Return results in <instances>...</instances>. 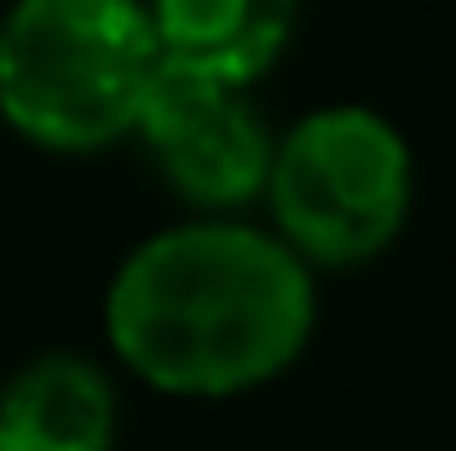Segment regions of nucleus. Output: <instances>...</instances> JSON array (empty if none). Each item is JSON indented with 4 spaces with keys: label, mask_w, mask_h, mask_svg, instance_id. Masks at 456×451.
Returning a JSON list of instances; mask_svg holds the SVG:
<instances>
[{
    "label": "nucleus",
    "mask_w": 456,
    "mask_h": 451,
    "mask_svg": "<svg viewBox=\"0 0 456 451\" xmlns=\"http://www.w3.org/2000/svg\"><path fill=\"white\" fill-rule=\"evenodd\" d=\"M110 348L167 394H243L301 359L312 272L255 226H179L127 255L104 301Z\"/></svg>",
    "instance_id": "nucleus-1"
},
{
    "label": "nucleus",
    "mask_w": 456,
    "mask_h": 451,
    "mask_svg": "<svg viewBox=\"0 0 456 451\" xmlns=\"http://www.w3.org/2000/svg\"><path fill=\"white\" fill-rule=\"evenodd\" d=\"M162 70L139 0H18L0 23V116L46 151L134 134Z\"/></svg>",
    "instance_id": "nucleus-2"
},
{
    "label": "nucleus",
    "mask_w": 456,
    "mask_h": 451,
    "mask_svg": "<svg viewBox=\"0 0 456 451\" xmlns=\"http://www.w3.org/2000/svg\"><path fill=\"white\" fill-rule=\"evenodd\" d=\"M266 197L278 243L318 266H358L411 215V151L376 111H318L272 151Z\"/></svg>",
    "instance_id": "nucleus-3"
},
{
    "label": "nucleus",
    "mask_w": 456,
    "mask_h": 451,
    "mask_svg": "<svg viewBox=\"0 0 456 451\" xmlns=\"http://www.w3.org/2000/svg\"><path fill=\"white\" fill-rule=\"evenodd\" d=\"M134 127L145 134L167 185L191 203L232 209L266 192L272 139L260 127L255 104L243 99V87H232V81L162 64Z\"/></svg>",
    "instance_id": "nucleus-4"
},
{
    "label": "nucleus",
    "mask_w": 456,
    "mask_h": 451,
    "mask_svg": "<svg viewBox=\"0 0 456 451\" xmlns=\"http://www.w3.org/2000/svg\"><path fill=\"white\" fill-rule=\"evenodd\" d=\"M116 394L87 359H35L0 388V451H110Z\"/></svg>",
    "instance_id": "nucleus-5"
},
{
    "label": "nucleus",
    "mask_w": 456,
    "mask_h": 451,
    "mask_svg": "<svg viewBox=\"0 0 456 451\" xmlns=\"http://www.w3.org/2000/svg\"><path fill=\"white\" fill-rule=\"evenodd\" d=\"M151 29L162 64L214 81H255L295 29V0H156Z\"/></svg>",
    "instance_id": "nucleus-6"
}]
</instances>
